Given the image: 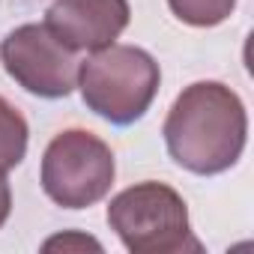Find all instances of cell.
I'll list each match as a JSON object with an SVG mask.
<instances>
[{"label": "cell", "mask_w": 254, "mask_h": 254, "mask_svg": "<svg viewBox=\"0 0 254 254\" xmlns=\"http://www.w3.org/2000/svg\"><path fill=\"white\" fill-rule=\"evenodd\" d=\"M162 135L183 171L215 177L239 162L248 141V114L227 84L197 81L174 99Z\"/></svg>", "instance_id": "6da1fadb"}, {"label": "cell", "mask_w": 254, "mask_h": 254, "mask_svg": "<svg viewBox=\"0 0 254 254\" xmlns=\"http://www.w3.org/2000/svg\"><path fill=\"white\" fill-rule=\"evenodd\" d=\"M162 84V69L156 57L138 45H108L90 51L78 66V90L84 105L108 120L111 126L138 123Z\"/></svg>", "instance_id": "7a4b0ae2"}, {"label": "cell", "mask_w": 254, "mask_h": 254, "mask_svg": "<svg viewBox=\"0 0 254 254\" xmlns=\"http://www.w3.org/2000/svg\"><path fill=\"white\" fill-rule=\"evenodd\" d=\"M108 224L132 254L200 251L183 194L165 183H135L108 203Z\"/></svg>", "instance_id": "3957f363"}, {"label": "cell", "mask_w": 254, "mask_h": 254, "mask_svg": "<svg viewBox=\"0 0 254 254\" xmlns=\"http://www.w3.org/2000/svg\"><path fill=\"white\" fill-rule=\"evenodd\" d=\"M117 177L111 147L87 132V129H66L60 132L42 156V189L45 194L63 209H87L99 203Z\"/></svg>", "instance_id": "277c9868"}, {"label": "cell", "mask_w": 254, "mask_h": 254, "mask_svg": "<svg viewBox=\"0 0 254 254\" xmlns=\"http://www.w3.org/2000/svg\"><path fill=\"white\" fill-rule=\"evenodd\" d=\"M45 24H21L0 42L6 75L39 99H66L78 87L81 60Z\"/></svg>", "instance_id": "5b68a950"}, {"label": "cell", "mask_w": 254, "mask_h": 254, "mask_svg": "<svg viewBox=\"0 0 254 254\" xmlns=\"http://www.w3.org/2000/svg\"><path fill=\"white\" fill-rule=\"evenodd\" d=\"M129 18V0H54L45 27L72 51H99L120 39Z\"/></svg>", "instance_id": "8992f818"}, {"label": "cell", "mask_w": 254, "mask_h": 254, "mask_svg": "<svg viewBox=\"0 0 254 254\" xmlns=\"http://www.w3.org/2000/svg\"><path fill=\"white\" fill-rule=\"evenodd\" d=\"M27 120L24 114L0 96V171H12L27 156Z\"/></svg>", "instance_id": "52a82bcc"}, {"label": "cell", "mask_w": 254, "mask_h": 254, "mask_svg": "<svg viewBox=\"0 0 254 254\" xmlns=\"http://www.w3.org/2000/svg\"><path fill=\"white\" fill-rule=\"evenodd\" d=\"M171 12L191 27H215L227 21L236 9V0H168Z\"/></svg>", "instance_id": "ba28073f"}, {"label": "cell", "mask_w": 254, "mask_h": 254, "mask_svg": "<svg viewBox=\"0 0 254 254\" xmlns=\"http://www.w3.org/2000/svg\"><path fill=\"white\" fill-rule=\"evenodd\" d=\"M45 251L51 248H93V251H102V242H96L93 236H81V233H63V236H54L42 245Z\"/></svg>", "instance_id": "9c48e42d"}, {"label": "cell", "mask_w": 254, "mask_h": 254, "mask_svg": "<svg viewBox=\"0 0 254 254\" xmlns=\"http://www.w3.org/2000/svg\"><path fill=\"white\" fill-rule=\"evenodd\" d=\"M9 212H12V189H9L6 171H0V227L9 221Z\"/></svg>", "instance_id": "30bf717a"}]
</instances>
